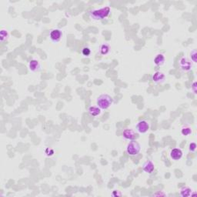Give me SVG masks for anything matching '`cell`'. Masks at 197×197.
Instances as JSON below:
<instances>
[{
    "mask_svg": "<svg viewBox=\"0 0 197 197\" xmlns=\"http://www.w3.org/2000/svg\"><path fill=\"white\" fill-rule=\"evenodd\" d=\"M110 13V8L109 7H102L101 9H94L89 12V16L92 19L95 21H99L102 20L105 18L108 17Z\"/></svg>",
    "mask_w": 197,
    "mask_h": 197,
    "instance_id": "6da1fadb",
    "label": "cell"
},
{
    "mask_svg": "<svg viewBox=\"0 0 197 197\" xmlns=\"http://www.w3.org/2000/svg\"><path fill=\"white\" fill-rule=\"evenodd\" d=\"M113 103V99L109 94H102L97 98L96 105L101 109H107Z\"/></svg>",
    "mask_w": 197,
    "mask_h": 197,
    "instance_id": "7a4b0ae2",
    "label": "cell"
},
{
    "mask_svg": "<svg viewBox=\"0 0 197 197\" xmlns=\"http://www.w3.org/2000/svg\"><path fill=\"white\" fill-rule=\"evenodd\" d=\"M141 150V146L136 140H132L128 143L126 146L127 153L130 155H136L139 153Z\"/></svg>",
    "mask_w": 197,
    "mask_h": 197,
    "instance_id": "3957f363",
    "label": "cell"
},
{
    "mask_svg": "<svg viewBox=\"0 0 197 197\" xmlns=\"http://www.w3.org/2000/svg\"><path fill=\"white\" fill-rule=\"evenodd\" d=\"M123 136L127 140H136L139 138V134L133 129H125L123 132Z\"/></svg>",
    "mask_w": 197,
    "mask_h": 197,
    "instance_id": "277c9868",
    "label": "cell"
},
{
    "mask_svg": "<svg viewBox=\"0 0 197 197\" xmlns=\"http://www.w3.org/2000/svg\"><path fill=\"white\" fill-rule=\"evenodd\" d=\"M179 65L180 69L182 70L185 71V72H188V71L191 70L193 68V64H192L191 61L190 59H188L187 58L182 57V59H180L179 62Z\"/></svg>",
    "mask_w": 197,
    "mask_h": 197,
    "instance_id": "5b68a950",
    "label": "cell"
},
{
    "mask_svg": "<svg viewBox=\"0 0 197 197\" xmlns=\"http://www.w3.org/2000/svg\"><path fill=\"white\" fill-rule=\"evenodd\" d=\"M63 36V32L59 29H53L49 32V38L52 40V42H59L62 39Z\"/></svg>",
    "mask_w": 197,
    "mask_h": 197,
    "instance_id": "8992f818",
    "label": "cell"
},
{
    "mask_svg": "<svg viewBox=\"0 0 197 197\" xmlns=\"http://www.w3.org/2000/svg\"><path fill=\"white\" fill-rule=\"evenodd\" d=\"M136 129L139 133L143 134V133H146L150 129V125L146 121L142 120V121H139L137 123L136 125Z\"/></svg>",
    "mask_w": 197,
    "mask_h": 197,
    "instance_id": "52a82bcc",
    "label": "cell"
},
{
    "mask_svg": "<svg viewBox=\"0 0 197 197\" xmlns=\"http://www.w3.org/2000/svg\"><path fill=\"white\" fill-rule=\"evenodd\" d=\"M28 67H29V69H30L32 72H39L41 69H42V66L40 64V63L38 60L36 59H32L29 62V64H28Z\"/></svg>",
    "mask_w": 197,
    "mask_h": 197,
    "instance_id": "ba28073f",
    "label": "cell"
},
{
    "mask_svg": "<svg viewBox=\"0 0 197 197\" xmlns=\"http://www.w3.org/2000/svg\"><path fill=\"white\" fill-rule=\"evenodd\" d=\"M154 169H155V166H154V163L151 160H148V161L145 162L143 166H142V170L146 173H149V174H151L152 172L154 171Z\"/></svg>",
    "mask_w": 197,
    "mask_h": 197,
    "instance_id": "9c48e42d",
    "label": "cell"
},
{
    "mask_svg": "<svg viewBox=\"0 0 197 197\" xmlns=\"http://www.w3.org/2000/svg\"><path fill=\"white\" fill-rule=\"evenodd\" d=\"M182 155L183 153H182V150L178 148L172 149L170 152V156L173 160H179L182 157Z\"/></svg>",
    "mask_w": 197,
    "mask_h": 197,
    "instance_id": "30bf717a",
    "label": "cell"
},
{
    "mask_svg": "<svg viewBox=\"0 0 197 197\" xmlns=\"http://www.w3.org/2000/svg\"><path fill=\"white\" fill-rule=\"evenodd\" d=\"M166 76L165 74L161 72H156L152 76V80L156 83H162L165 81Z\"/></svg>",
    "mask_w": 197,
    "mask_h": 197,
    "instance_id": "8fae6325",
    "label": "cell"
},
{
    "mask_svg": "<svg viewBox=\"0 0 197 197\" xmlns=\"http://www.w3.org/2000/svg\"><path fill=\"white\" fill-rule=\"evenodd\" d=\"M165 61L166 58L163 54H158V55L155 57V59H154V63H155V66H163V65L165 63Z\"/></svg>",
    "mask_w": 197,
    "mask_h": 197,
    "instance_id": "7c38bea8",
    "label": "cell"
},
{
    "mask_svg": "<svg viewBox=\"0 0 197 197\" xmlns=\"http://www.w3.org/2000/svg\"><path fill=\"white\" fill-rule=\"evenodd\" d=\"M192 193L193 190L190 188L187 187V186H184L180 190V195L182 197H190L192 196Z\"/></svg>",
    "mask_w": 197,
    "mask_h": 197,
    "instance_id": "4fadbf2b",
    "label": "cell"
},
{
    "mask_svg": "<svg viewBox=\"0 0 197 197\" xmlns=\"http://www.w3.org/2000/svg\"><path fill=\"white\" fill-rule=\"evenodd\" d=\"M101 109L99 106H90L89 108V113L92 116H97L100 115Z\"/></svg>",
    "mask_w": 197,
    "mask_h": 197,
    "instance_id": "5bb4252c",
    "label": "cell"
},
{
    "mask_svg": "<svg viewBox=\"0 0 197 197\" xmlns=\"http://www.w3.org/2000/svg\"><path fill=\"white\" fill-rule=\"evenodd\" d=\"M110 50V47L108 44H103L100 47V53L102 55H106L108 54Z\"/></svg>",
    "mask_w": 197,
    "mask_h": 197,
    "instance_id": "9a60e30c",
    "label": "cell"
},
{
    "mask_svg": "<svg viewBox=\"0 0 197 197\" xmlns=\"http://www.w3.org/2000/svg\"><path fill=\"white\" fill-rule=\"evenodd\" d=\"M9 37V34H8V32L5 29H2L1 32H0V39H1V42H4L5 40H6Z\"/></svg>",
    "mask_w": 197,
    "mask_h": 197,
    "instance_id": "2e32d148",
    "label": "cell"
},
{
    "mask_svg": "<svg viewBox=\"0 0 197 197\" xmlns=\"http://www.w3.org/2000/svg\"><path fill=\"white\" fill-rule=\"evenodd\" d=\"M181 133L183 136H189L192 133V129L189 126H183L181 129Z\"/></svg>",
    "mask_w": 197,
    "mask_h": 197,
    "instance_id": "e0dca14e",
    "label": "cell"
},
{
    "mask_svg": "<svg viewBox=\"0 0 197 197\" xmlns=\"http://www.w3.org/2000/svg\"><path fill=\"white\" fill-rule=\"evenodd\" d=\"M82 54L85 57H88L91 54V49H89V47H84L83 49H82Z\"/></svg>",
    "mask_w": 197,
    "mask_h": 197,
    "instance_id": "ac0fdd59",
    "label": "cell"
},
{
    "mask_svg": "<svg viewBox=\"0 0 197 197\" xmlns=\"http://www.w3.org/2000/svg\"><path fill=\"white\" fill-rule=\"evenodd\" d=\"M190 57H191V60L194 63H197V52L196 49H193V51L190 53Z\"/></svg>",
    "mask_w": 197,
    "mask_h": 197,
    "instance_id": "d6986e66",
    "label": "cell"
},
{
    "mask_svg": "<svg viewBox=\"0 0 197 197\" xmlns=\"http://www.w3.org/2000/svg\"><path fill=\"white\" fill-rule=\"evenodd\" d=\"M196 150V144L195 142H192L190 144V152H195Z\"/></svg>",
    "mask_w": 197,
    "mask_h": 197,
    "instance_id": "ffe728a7",
    "label": "cell"
},
{
    "mask_svg": "<svg viewBox=\"0 0 197 197\" xmlns=\"http://www.w3.org/2000/svg\"><path fill=\"white\" fill-rule=\"evenodd\" d=\"M196 88H197V82H194L193 83V85H192V89H193L194 94H196L197 93Z\"/></svg>",
    "mask_w": 197,
    "mask_h": 197,
    "instance_id": "44dd1931",
    "label": "cell"
},
{
    "mask_svg": "<svg viewBox=\"0 0 197 197\" xmlns=\"http://www.w3.org/2000/svg\"><path fill=\"white\" fill-rule=\"evenodd\" d=\"M112 196H121L122 193L119 190H116V191H114L113 193H112Z\"/></svg>",
    "mask_w": 197,
    "mask_h": 197,
    "instance_id": "7402d4cb",
    "label": "cell"
},
{
    "mask_svg": "<svg viewBox=\"0 0 197 197\" xmlns=\"http://www.w3.org/2000/svg\"><path fill=\"white\" fill-rule=\"evenodd\" d=\"M166 196V193H159V192H158V193H154L153 195H152V196Z\"/></svg>",
    "mask_w": 197,
    "mask_h": 197,
    "instance_id": "603a6c76",
    "label": "cell"
}]
</instances>
